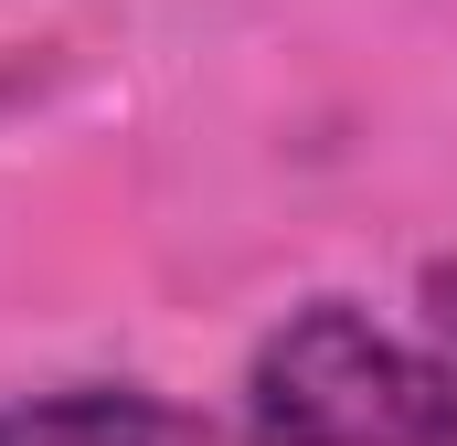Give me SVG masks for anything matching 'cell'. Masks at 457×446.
Instances as JSON below:
<instances>
[{"label": "cell", "instance_id": "obj_1", "mask_svg": "<svg viewBox=\"0 0 457 446\" xmlns=\"http://www.w3.org/2000/svg\"><path fill=\"white\" fill-rule=\"evenodd\" d=\"M234 415L245 446H457V361L361 298H298L245 351Z\"/></svg>", "mask_w": 457, "mask_h": 446}, {"label": "cell", "instance_id": "obj_2", "mask_svg": "<svg viewBox=\"0 0 457 446\" xmlns=\"http://www.w3.org/2000/svg\"><path fill=\"white\" fill-rule=\"evenodd\" d=\"M0 446H213V425L138 383H54L0 393Z\"/></svg>", "mask_w": 457, "mask_h": 446}, {"label": "cell", "instance_id": "obj_3", "mask_svg": "<svg viewBox=\"0 0 457 446\" xmlns=\"http://www.w3.org/2000/svg\"><path fill=\"white\" fill-rule=\"evenodd\" d=\"M426 319H436V340L457 351V255H436V266H426Z\"/></svg>", "mask_w": 457, "mask_h": 446}]
</instances>
